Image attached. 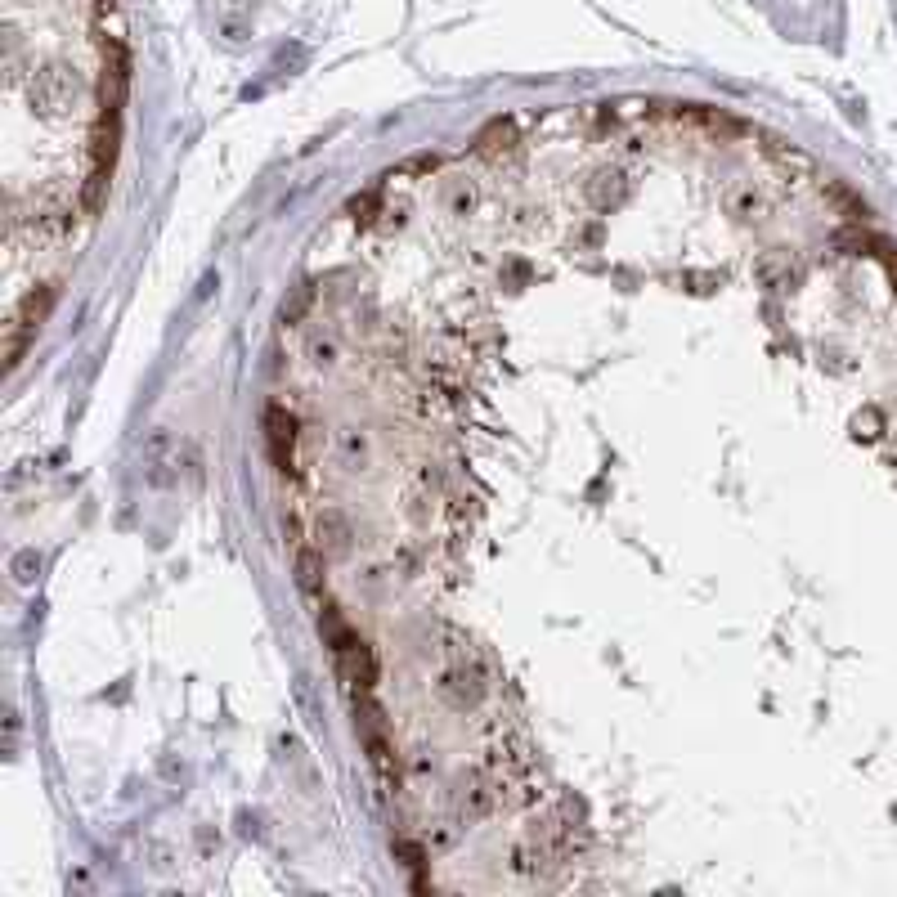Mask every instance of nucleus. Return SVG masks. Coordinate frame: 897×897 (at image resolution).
I'll return each mask as SVG.
<instances>
[{"label":"nucleus","mask_w":897,"mask_h":897,"mask_svg":"<svg viewBox=\"0 0 897 897\" xmlns=\"http://www.w3.org/2000/svg\"><path fill=\"white\" fill-rule=\"evenodd\" d=\"M297 440H301V422L288 404H270L265 409V445L270 458L283 476H297Z\"/></svg>","instance_id":"1"},{"label":"nucleus","mask_w":897,"mask_h":897,"mask_svg":"<svg viewBox=\"0 0 897 897\" xmlns=\"http://www.w3.org/2000/svg\"><path fill=\"white\" fill-rule=\"evenodd\" d=\"M516 144H521V135H516L512 117H494V122H485L476 131V140H471V153H480V157H503V153H512Z\"/></svg>","instance_id":"2"},{"label":"nucleus","mask_w":897,"mask_h":897,"mask_svg":"<svg viewBox=\"0 0 897 897\" xmlns=\"http://www.w3.org/2000/svg\"><path fill=\"white\" fill-rule=\"evenodd\" d=\"M758 283L763 288H790L794 283V270H790V261H758Z\"/></svg>","instance_id":"3"},{"label":"nucleus","mask_w":897,"mask_h":897,"mask_svg":"<svg viewBox=\"0 0 897 897\" xmlns=\"http://www.w3.org/2000/svg\"><path fill=\"white\" fill-rule=\"evenodd\" d=\"M727 202H732V216H754V211H763V198H758L754 189H736Z\"/></svg>","instance_id":"4"}]
</instances>
